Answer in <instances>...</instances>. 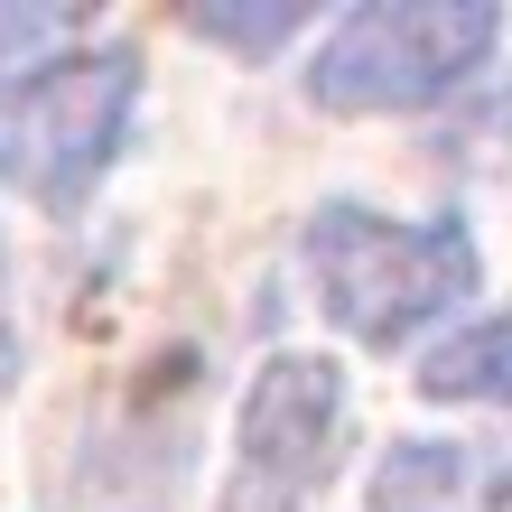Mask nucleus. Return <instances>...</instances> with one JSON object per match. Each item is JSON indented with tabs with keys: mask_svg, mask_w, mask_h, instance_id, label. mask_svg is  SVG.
I'll return each instance as SVG.
<instances>
[{
	"mask_svg": "<svg viewBox=\"0 0 512 512\" xmlns=\"http://www.w3.org/2000/svg\"><path fill=\"white\" fill-rule=\"evenodd\" d=\"M419 391H429V401H503L512 410V317L447 336L429 354V373H419Z\"/></svg>",
	"mask_w": 512,
	"mask_h": 512,
	"instance_id": "6",
	"label": "nucleus"
},
{
	"mask_svg": "<svg viewBox=\"0 0 512 512\" xmlns=\"http://www.w3.org/2000/svg\"><path fill=\"white\" fill-rule=\"evenodd\" d=\"M494 0H364L317 47L308 94L326 112H419L494 56Z\"/></svg>",
	"mask_w": 512,
	"mask_h": 512,
	"instance_id": "3",
	"label": "nucleus"
},
{
	"mask_svg": "<svg viewBox=\"0 0 512 512\" xmlns=\"http://www.w3.org/2000/svg\"><path fill=\"white\" fill-rule=\"evenodd\" d=\"M345 447V373L326 354H270L233 419L224 512H298Z\"/></svg>",
	"mask_w": 512,
	"mask_h": 512,
	"instance_id": "4",
	"label": "nucleus"
},
{
	"mask_svg": "<svg viewBox=\"0 0 512 512\" xmlns=\"http://www.w3.org/2000/svg\"><path fill=\"white\" fill-rule=\"evenodd\" d=\"M19 373V336H10V298H0V382Z\"/></svg>",
	"mask_w": 512,
	"mask_h": 512,
	"instance_id": "8",
	"label": "nucleus"
},
{
	"mask_svg": "<svg viewBox=\"0 0 512 512\" xmlns=\"http://www.w3.org/2000/svg\"><path fill=\"white\" fill-rule=\"evenodd\" d=\"M38 28H56L47 10H19V19H0V38H38Z\"/></svg>",
	"mask_w": 512,
	"mask_h": 512,
	"instance_id": "9",
	"label": "nucleus"
},
{
	"mask_svg": "<svg viewBox=\"0 0 512 512\" xmlns=\"http://www.w3.org/2000/svg\"><path fill=\"white\" fill-rule=\"evenodd\" d=\"M298 0H270V10H187L196 38H215V47H243V56H270L280 38H298Z\"/></svg>",
	"mask_w": 512,
	"mask_h": 512,
	"instance_id": "7",
	"label": "nucleus"
},
{
	"mask_svg": "<svg viewBox=\"0 0 512 512\" xmlns=\"http://www.w3.org/2000/svg\"><path fill=\"white\" fill-rule=\"evenodd\" d=\"M131 103H140L131 47H75L28 66L19 84H0V187L38 196L47 215H75L122 149Z\"/></svg>",
	"mask_w": 512,
	"mask_h": 512,
	"instance_id": "2",
	"label": "nucleus"
},
{
	"mask_svg": "<svg viewBox=\"0 0 512 512\" xmlns=\"http://www.w3.org/2000/svg\"><path fill=\"white\" fill-rule=\"evenodd\" d=\"M308 280L354 345H410L429 317H447L475 289V233L447 215L391 224L373 205H326L308 224Z\"/></svg>",
	"mask_w": 512,
	"mask_h": 512,
	"instance_id": "1",
	"label": "nucleus"
},
{
	"mask_svg": "<svg viewBox=\"0 0 512 512\" xmlns=\"http://www.w3.org/2000/svg\"><path fill=\"white\" fill-rule=\"evenodd\" d=\"M373 512H512V457L503 447L401 438L373 475Z\"/></svg>",
	"mask_w": 512,
	"mask_h": 512,
	"instance_id": "5",
	"label": "nucleus"
}]
</instances>
